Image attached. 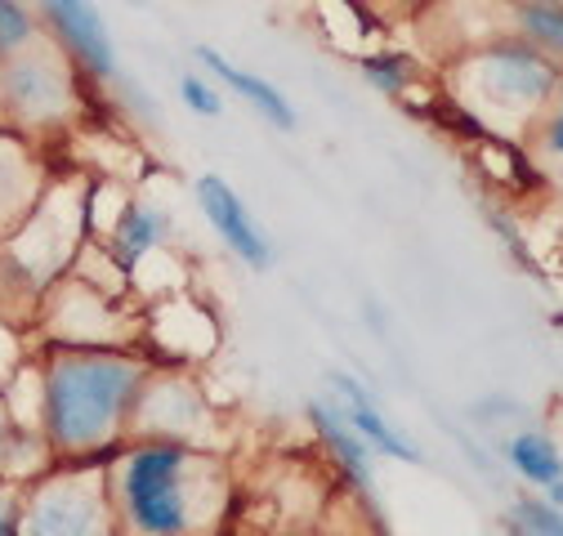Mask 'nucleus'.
Here are the masks:
<instances>
[{
  "label": "nucleus",
  "instance_id": "obj_1",
  "mask_svg": "<svg viewBox=\"0 0 563 536\" xmlns=\"http://www.w3.org/2000/svg\"><path fill=\"white\" fill-rule=\"evenodd\" d=\"M134 367L86 358V362H63L49 376V429L58 443L81 447L108 434L125 398L134 393Z\"/></svg>",
  "mask_w": 563,
  "mask_h": 536
},
{
  "label": "nucleus",
  "instance_id": "obj_2",
  "mask_svg": "<svg viewBox=\"0 0 563 536\" xmlns=\"http://www.w3.org/2000/svg\"><path fill=\"white\" fill-rule=\"evenodd\" d=\"M179 465L184 456L175 447H148L125 465V501L134 523L148 536H179L188 527L179 496Z\"/></svg>",
  "mask_w": 563,
  "mask_h": 536
},
{
  "label": "nucleus",
  "instance_id": "obj_3",
  "mask_svg": "<svg viewBox=\"0 0 563 536\" xmlns=\"http://www.w3.org/2000/svg\"><path fill=\"white\" fill-rule=\"evenodd\" d=\"M197 201H201L206 220L216 224V233H220L251 268H268L273 250H268L264 233L255 228V220H251L246 206H242V197H238L220 175H201V179H197Z\"/></svg>",
  "mask_w": 563,
  "mask_h": 536
},
{
  "label": "nucleus",
  "instance_id": "obj_4",
  "mask_svg": "<svg viewBox=\"0 0 563 536\" xmlns=\"http://www.w3.org/2000/svg\"><path fill=\"white\" fill-rule=\"evenodd\" d=\"M49 19L58 23V32L67 36V45H73L95 72H112L117 58H112V41H108V27L99 19V10L90 5V0H45Z\"/></svg>",
  "mask_w": 563,
  "mask_h": 536
},
{
  "label": "nucleus",
  "instance_id": "obj_5",
  "mask_svg": "<svg viewBox=\"0 0 563 536\" xmlns=\"http://www.w3.org/2000/svg\"><path fill=\"white\" fill-rule=\"evenodd\" d=\"M331 384L344 393V402H349V425H354V434L367 443V447H376V451H385V456H398V460H420V451L402 438V434H394L389 429V421L376 412V402L367 398V389L358 384V380H349L344 371H331Z\"/></svg>",
  "mask_w": 563,
  "mask_h": 536
},
{
  "label": "nucleus",
  "instance_id": "obj_6",
  "mask_svg": "<svg viewBox=\"0 0 563 536\" xmlns=\"http://www.w3.org/2000/svg\"><path fill=\"white\" fill-rule=\"evenodd\" d=\"M487 86L506 99H541L554 86V72L532 49H497L487 58Z\"/></svg>",
  "mask_w": 563,
  "mask_h": 536
},
{
  "label": "nucleus",
  "instance_id": "obj_7",
  "mask_svg": "<svg viewBox=\"0 0 563 536\" xmlns=\"http://www.w3.org/2000/svg\"><path fill=\"white\" fill-rule=\"evenodd\" d=\"M197 58H201V63L210 67V72H216V77L229 86V90H238L246 103H255V108H260V112H264V116H268L277 130H291V125H296V112H291V103L282 99V90H273L264 77H251V72H242V67H233L224 54H216L210 45H201V49H197Z\"/></svg>",
  "mask_w": 563,
  "mask_h": 536
},
{
  "label": "nucleus",
  "instance_id": "obj_8",
  "mask_svg": "<svg viewBox=\"0 0 563 536\" xmlns=\"http://www.w3.org/2000/svg\"><path fill=\"white\" fill-rule=\"evenodd\" d=\"M23 536H95V510L81 492H54L32 510Z\"/></svg>",
  "mask_w": 563,
  "mask_h": 536
},
{
  "label": "nucleus",
  "instance_id": "obj_9",
  "mask_svg": "<svg viewBox=\"0 0 563 536\" xmlns=\"http://www.w3.org/2000/svg\"><path fill=\"white\" fill-rule=\"evenodd\" d=\"M313 425L322 429V438L335 447V456L344 460V469H349V474H354V483L358 488H372V447L354 434V425H349V421H340L331 407H322V402H313Z\"/></svg>",
  "mask_w": 563,
  "mask_h": 536
},
{
  "label": "nucleus",
  "instance_id": "obj_10",
  "mask_svg": "<svg viewBox=\"0 0 563 536\" xmlns=\"http://www.w3.org/2000/svg\"><path fill=\"white\" fill-rule=\"evenodd\" d=\"M506 456H510V465L519 469V474L528 483H537V488H550V483L563 479V456H559V447L545 434H519V438H510Z\"/></svg>",
  "mask_w": 563,
  "mask_h": 536
},
{
  "label": "nucleus",
  "instance_id": "obj_11",
  "mask_svg": "<svg viewBox=\"0 0 563 536\" xmlns=\"http://www.w3.org/2000/svg\"><path fill=\"white\" fill-rule=\"evenodd\" d=\"M162 228H166V215H162V211L134 206V211L121 220V228H117V255H121L125 264H134L148 246L162 242Z\"/></svg>",
  "mask_w": 563,
  "mask_h": 536
},
{
  "label": "nucleus",
  "instance_id": "obj_12",
  "mask_svg": "<svg viewBox=\"0 0 563 536\" xmlns=\"http://www.w3.org/2000/svg\"><path fill=\"white\" fill-rule=\"evenodd\" d=\"M523 23H528V32L541 41V45H550V49H563V10L559 5H528L523 10Z\"/></svg>",
  "mask_w": 563,
  "mask_h": 536
},
{
  "label": "nucleus",
  "instance_id": "obj_13",
  "mask_svg": "<svg viewBox=\"0 0 563 536\" xmlns=\"http://www.w3.org/2000/svg\"><path fill=\"white\" fill-rule=\"evenodd\" d=\"M510 518H519V523L537 527L541 536H563V514H559L554 505H541V501H519Z\"/></svg>",
  "mask_w": 563,
  "mask_h": 536
},
{
  "label": "nucleus",
  "instance_id": "obj_14",
  "mask_svg": "<svg viewBox=\"0 0 563 536\" xmlns=\"http://www.w3.org/2000/svg\"><path fill=\"white\" fill-rule=\"evenodd\" d=\"M27 32H32V23H27L23 5H14V0H0V49L23 45Z\"/></svg>",
  "mask_w": 563,
  "mask_h": 536
},
{
  "label": "nucleus",
  "instance_id": "obj_15",
  "mask_svg": "<svg viewBox=\"0 0 563 536\" xmlns=\"http://www.w3.org/2000/svg\"><path fill=\"white\" fill-rule=\"evenodd\" d=\"M179 94H184V103H188L197 116H220V108H224L220 94L210 90L206 81H197V77H184V81H179Z\"/></svg>",
  "mask_w": 563,
  "mask_h": 536
},
{
  "label": "nucleus",
  "instance_id": "obj_16",
  "mask_svg": "<svg viewBox=\"0 0 563 536\" xmlns=\"http://www.w3.org/2000/svg\"><path fill=\"white\" fill-rule=\"evenodd\" d=\"M363 72H367L372 81H380L385 90H398V86H402V63H398V58H367Z\"/></svg>",
  "mask_w": 563,
  "mask_h": 536
},
{
  "label": "nucleus",
  "instance_id": "obj_17",
  "mask_svg": "<svg viewBox=\"0 0 563 536\" xmlns=\"http://www.w3.org/2000/svg\"><path fill=\"white\" fill-rule=\"evenodd\" d=\"M0 536H14V527H10V505H5V496H0Z\"/></svg>",
  "mask_w": 563,
  "mask_h": 536
},
{
  "label": "nucleus",
  "instance_id": "obj_18",
  "mask_svg": "<svg viewBox=\"0 0 563 536\" xmlns=\"http://www.w3.org/2000/svg\"><path fill=\"white\" fill-rule=\"evenodd\" d=\"M550 148H554V153H563V116H559V121H554V130H550Z\"/></svg>",
  "mask_w": 563,
  "mask_h": 536
},
{
  "label": "nucleus",
  "instance_id": "obj_19",
  "mask_svg": "<svg viewBox=\"0 0 563 536\" xmlns=\"http://www.w3.org/2000/svg\"><path fill=\"white\" fill-rule=\"evenodd\" d=\"M510 536H541V532L528 527V523H519V518H510Z\"/></svg>",
  "mask_w": 563,
  "mask_h": 536
},
{
  "label": "nucleus",
  "instance_id": "obj_20",
  "mask_svg": "<svg viewBox=\"0 0 563 536\" xmlns=\"http://www.w3.org/2000/svg\"><path fill=\"white\" fill-rule=\"evenodd\" d=\"M545 492H550V496H554V501H559V505H563V479H559V483H550V488H545Z\"/></svg>",
  "mask_w": 563,
  "mask_h": 536
},
{
  "label": "nucleus",
  "instance_id": "obj_21",
  "mask_svg": "<svg viewBox=\"0 0 563 536\" xmlns=\"http://www.w3.org/2000/svg\"><path fill=\"white\" fill-rule=\"evenodd\" d=\"M0 183H5V166H0Z\"/></svg>",
  "mask_w": 563,
  "mask_h": 536
},
{
  "label": "nucleus",
  "instance_id": "obj_22",
  "mask_svg": "<svg viewBox=\"0 0 563 536\" xmlns=\"http://www.w3.org/2000/svg\"><path fill=\"white\" fill-rule=\"evenodd\" d=\"M0 434H5V425H0Z\"/></svg>",
  "mask_w": 563,
  "mask_h": 536
}]
</instances>
